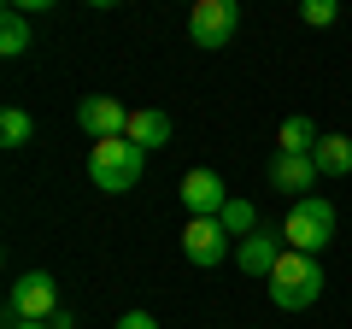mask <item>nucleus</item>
Wrapping results in <instances>:
<instances>
[{"mask_svg": "<svg viewBox=\"0 0 352 329\" xmlns=\"http://www.w3.org/2000/svg\"><path fill=\"white\" fill-rule=\"evenodd\" d=\"M217 224H223L235 241L258 235V212H252V200H235V194H229V206H223V217H217Z\"/></svg>", "mask_w": 352, "mask_h": 329, "instance_id": "obj_15", "label": "nucleus"}, {"mask_svg": "<svg viewBox=\"0 0 352 329\" xmlns=\"http://www.w3.org/2000/svg\"><path fill=\"white\" fill-rule=\"evenodd\" d=\"M282 253H288V241L270 235V229H258V235L235 241V265L247 270V277H264V282H270V270L282 265Z\"/></svg>", "mask_w": 352, "mask_h": 329, "instance_id": "obj_9", "label": "nucleus"}, {"mask_svg": "<svg viewBox=\"0 0 352 329\" xmlns=\"http://www.w3.org/2000/svg\"><path fill=\"white\" fill-rule=\"evenodd\" d=\"M282 241H288V253H323L329 241H335V206L323 200V194H311V200H294V212L282 217Z\"/></svg>", "mask_w": 352, "mask_h": 329, "instance_id": "obj_3", "label": "nucleus"}, {"mask_svg": "<svg viewBox=\"0 0 352 329\" xmlns=\"http://www.w3.org/2000/svg\"><path fill=\"white\" fill-rule=\"evenodd\" d=\"M118 329H159V323H153V312H124Z\"/></svg>", "mask_w": 352, "mask_h": 329, "instance_id": "obj_18", "label": "nucleus"}, {"mask_svg": "<svg viewBox=\"0 0 352 329\" xmlns=\"http://www.w3.org/2000/svg\"><path fill=\"white\" fill-rule=\"evenodd\" d=\"M182 253H188V265H200V270L223 265V253H229V229L217 224V217H188V224H182Z\"/></svg>", "mask_w": 352, "mask_h": 329, "instance_id": "obj_6", "label": "nucleus"}, {"mask_svg": "<svg viewBox=\"0 0 352 329\" xmlns=\"http://www.w3.org/2000/svg\"><path fill=\"white\" fill-rule=\"evenodd\" d=\"M335 18H340L335 0H305V6H300V24H311V30H329Z\"/></svg>", "mask_w": 352, "mask_h": 329, "instance_id": "obj_17", "label": "nucleus"}, {"mask_svg": "<svg viewBox=\"0 0 352 329\" xmlns=\"http://www.w3.org/2000/svg\"><path fill=\"white\" fill-rule=\"evenodd\" d=\"M317 141H323V136H317L311 118H288V124L276 129V153H300V159H311Z\"/></svg>", "mask_w": 352, "mask_h": 329, "instance_id": "obj_13", "label": "nucleus"}, {"mask_svg": "<svg viewBox=\"0 0 352 329\" xmlns=\"http://www.w3.org/2000/svg\"><path fill=\"white\" fill-rule=\"evenodd\" d=\"M65 306H59V282L47 277V270H30V277L12 282V294H6V329L12 323H53Z\"/></svg>", "mask_w": 352, "mask_h": 329, "instance_id": "obj_4", "label": "nucleus"}, {"mask_svg": "<svg viewBox=\"0 0 352 329\" xmlns=\"http://www.w3.org/2000/svg\"><path fill=\"white\" fill-rule=\"evenodd\" d=\"M24 47H30V24H24V12H18V6H6V12H0V53H6V59H18Z\"/></svg>", "mask_w": 352, "mask_h": 329, "instance_id": "obj_14", "label": "nucleus"}, {"mask_svg": "<svg viewBox=\"0 0 352 329\" xmlns=\"http://www.w3.org/2000/svg\"><path fill=\"white\" fill-rule=\"evenodd\" d=\"M12 329H59V323H12Z\"/></svg>", "mask_w": 352, "mask_h": 329, "instance_id": "obj_19", "label": "nucleus"}, {"mask_svg": "<svg viewBox=\"0 0 352 329\" xmlns=\"http://www.w3.org/2000/svg\"><path fill=\"white\" fill-rule=\"evenodd\" d=\"M129 106L124 100H112V94H88L82 106H76V124L88 129L94 141H118V136H129Z\"/></svg>", "mask_w": 352, "mask_h": 329, "instance_id": "obj_7", "label": "nucleus"}, {"mask_svg": "<svg viewBox=\"0 0 352 329\" xmlns=\"http://www.w3.org/2000/svg\"><path fill=\"white\" fill-rule=\"evenodd\" d=\"M182 206H188V217H223V206H229V194H223V177L217 171H206V164H194L188 177H182Z\"/></svg>", "mask_w": 352, "mask_h": 329, "instance_id": "obj_8", "label": "nucleus"}, {"mask_svg": "<svg viewBox=\"0 0 352 329\" xmlns=\"http://www.w3.org/2000/svg\"><path fill=\"white\" fill-rule=\"evenodd\" d=\"M311 159H317V177H352V136H323Z\"/></svg>", "mask_w": 352, "mask_h": 329, "instance_id": "obj_12", "label": "nucleus"}, {"mask_svg": "<svg viewBox=\"0 0 352 329\" xmlns=\"http://www.w3.org/2000/svg\"><path fill=\"white\" fill-rule=\"evenodd\" d=\"M270 189H276V194H294V200H311V189H317V159L276 153V159H270Z\"/></svg>", "mask_w": 352, "mask_h": 329, "instance_id": "obj_10", "label": "nucleus"}, {"mask_svg": "<svg viewBox=\"0 0 352 329\" xmlns=\"http://www.w3.org/2000/svg\"><path fill=\"white\" fill-rule=\"evenodd\" d=\"M235 24H241V6L235 0H194V12H188V36H194V47H229V36H235Z\"/></svg>", "mask_w": 352, "mask_h": 329, "instance_id": "obj_5", "label": "nucleus"}, {"mask_svg": "<svg viewBox=\"0 0 352 329\" xmlns=\"http://www.w3.org/2000/svg\"><path fill=\"white\" fill-rule=\"evenodd\" d=\"M129 141H135L141 153L164 147V141H170V112H159V106H141V112L129 118Z\"/></svg>", "mask_w": 352, "mask_h": 329, "instance_id": "obj_11", "label": "nucleus"}, {"mask_svg": "<svg viewBox=\"0 0 352 329\" xmlns=\"http://www.w3.org/2000/svg\"><path fill=\"white\" fill-rule=\"evenodd\" d=\"M317 294H323V265L311 253H282V265L270 270V306L305 312V306H317Z\"/></svg>", "mask_w": 352, "mask_h": 329, "instance_id": "obj_2", "label": "nucleus"}, {"mask_svg": "<svg viewBox=\"0 0 352 329\" xmlns=\"http://www.w3.org/2000/svg\"><path fill=\"white\" fill-rule=\"evenodd\" d=\"M141 171H147V153H141L129 136L94 141V147H88V182H94L100 194H129L141 182Z\"/></svg>", "mask_w": 352, "mask_h": 329, "instance_id": "obj_1", "label": "nucleus"}, {"mask_svg": "<svg viewBox=\"0 0 352 329\" xmlns=\"http://www.w3.org/2000/svg\"><path fill=\"white\" fill-rule=\"evenodd\" d=\"M30 136H36L30 112H24V106H6V112H0V147H24Z\"/></svg>", "mask_w": 352, "mask_h": 329, "instance_id": "obj_16", "label": "nucleus"}]
</instances>
